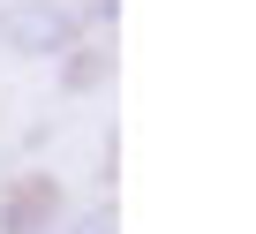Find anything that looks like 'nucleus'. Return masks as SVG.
Wrapping results in <instances>:
<instances>
[{
	"label": "nucleus",
	"mask_w": 256,
	"mask_h": 234,
	"mask_svg": "<svg viewBox=\"0 0 256 234\" xmlns=\"http://www.w3.org/2000/svg\"><path fill=\"white\" fill-rule=\"evenodd\" d=\"M0 46L23 61H68L83 46V8L76 0H0Z\"/></svg>",
	"instance_id": "1"
},
{
	"label": "nucleus",
	"mask_w": 256,
	"mask_h": 234,
	"mask_svg": "<svg viewBox=\"0 0 256 234\" xmlns=\"http://www.w3.org/2000/svg\"><path fill=\"white\" fill-rule=\"evenodd\" d=\"M60 219V181L53 174H23L0 189V234H53Z\"/></svg>",
	"instance_id": "2"
},
{
	"label": "nucleus",
	"mask_w": 256,
	"mask_h": 234,
	"mask_svg": "<svg viewBox=\"0 0 256 234\" xmlns=\"http://www.w3.org/2000/svg\"><path fill=\"white\" fill-rule=\"evenodd\" d=\"M83 53H90V46H83ZM98 76H106V53H90V61H68V91H90Z\"/></svg>",
	"instance_id": "3"
},
{
	"label": "nucleus",
	"mask_w": 256,
	"mask_h": 234,
	"mask_svg": "<svg viewBox=\"0 0 256 234\" xmlns=\"http://www.w3.org/2000/svg\"><path fill=\"white\" fill-rule=\"evenodd\" d=\"M68 234H113V204H106V196H98V204H90V211H83V219H76V226H68Z\"/></svg>",
	"instance_id": "4"
}]
</instances>
